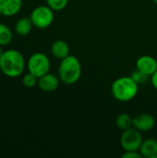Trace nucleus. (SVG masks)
<instances>
[{
  "mask_svg": "<svg viewBox=\"0 0 157 158\" xmlns=\"http://www.w3.org/2000/svg\"><path fill=\"white\" fill-rule=\"evenodd\" d=\"M26 67L24 56L16 49H7L0 56V71L8 78L19 77Z\"/></svg>",
  "mask_w": 157,
  "mask_h": 158,
  "instance_id": "f257e3e1",
  "label": "nucleus"
},
{
  "mask_svg": "<svg viewBox=\"0 0 157 158\" xmlns=\"http://www.w3.org/2000/svg\"><path fill=\"white\" fill-rule=\"evenodd\" d=\"M139 92V84L131 76H122L116 79L111 85V94L118 102H130L133 100Z\"/></svg>",
  "mask_w": 157,
  "mask_h": 158,
  "instance_id": "f03ea898",
  "label": "nucleus"
},
{
  "mask_svg": "<svg viewBox=\"0 0 157 158\" xmlns=\"http://www.w3.org/2000/svg\"><path fill=\"white\" fill-rule=\"evenodd\" d=\"M81 72L82 68L79 58L75 56L69 55L60 61L57 75L61 82L72 85L81 79Z\"/></svg>",
  "mask_w": 157,
  "mask_h": 158,
  "instance_id": "7ed1b4c3",
  "label": "nucleus"
},
{
  "mask_svg": "<svg viewBox=\"0 0 157 158\" xmlns=\"http://www.w3.org/2000/svg\"><path fill=\"white\" fill-rule=\"evenodd\" d=\"M51 68V62L49 57L42 53L36 52L31 55L27 61V69L28 72L33 74L38 79L44 74L48 73Z\"/></svg>",
  "mask_w": 157,
  "mask_h": 158,
  "instance_id": "20e7f679",
  "label": "nucleus"
},
{
  "mask_svg": "<svg viewBox=\"0 0 157 158\" xmlns=\"http://www.w3.org/2000/svg\"><path fill=\"white\" fill-rule=\"evenodd\" d=\"M54 10L46 6H38L32 9L30 15V19L33 26L37 29H46L52 25L55 19Z\"/></svg>",
  "mask_w": 157,
  "mask_h": 158,
  "instance_id": "39448f33",
  "label": "nucleus"
},
{
  "mask_svg": "<svg viewBox=\"0 0 157 158\" xmlns=\"http://www.w3.org/2000/svg\"><path fill=\"white\" fill-rule=\"evenodd\" d=\"M143 141V132L134 127L123 131L120 136V144L124 152L139 151Z\"/></svg>",
  "mask_w": 157,
  "mask_h": 158,
  "instance_id": "423d86ee",
  "label": "nucleus"
},
{
  "mask_svg": "<svg viewBox=\"0 0 157 158\" xmlns=\"http://www.w3.org/2000/svg\"><path fill=\"white\" fill-rule=\"evenodd\" d=\"M60 81H60L58 75L56 76L53 73L48 72L38 79L37 85H38L39 89L42 90L43 92L51 93V92L56 91L58 88Z\"/></svg>",
  "mask_w": 157,
  "mask_h": 158,
  "instance_id": "0eeeda50",
  "label": "nucleus"
},
{
  "mask_svg": "<svg viewBox=\"0 0 157 158\" xmlns=\"http://www.w3.org/2000/svg\"><path fill=\"white\" fill-rule=\"evenodd\" d=\"M136 69L151 77L157 70L156 58L149 55H143L137 59Z\"/></svg>",
  "mask_w": 157,
  "mask_h": 158,
  "instance_id": "6e6552de",
  "label": "nucleus"
},
{
  "mask_svg": "<svg viewBox=\"0 0 157 158\" xmlns=\"http://www.w3.org/2000/svg\"><path fill=\"white\" fill-rule=\"evenodd\" d=\"M132 126L142 132L149 131L155 126V118L148 113H143L132 118Z\"/></svg>",
  "mask_w": 157,
  "mask_h": 158,
  "instance_id": "1a4fd4ad",
  "label": "nucleus"
},
{
  "mask_svg": "<svg viewBox=\"0 0 157 158\" xmlns=\"http://www.w3.org/2000/svg\"><path fill=\"white\" fill-rule=\"evenodd\" d=\"M22 0H0V15L12 17L17 15L22 7Z\"/></svg>",
  "mask_w": 157,
  "mask_h": 158,
  "instance_id": "9d476101",
  "label": "nucleus"
},
{
  "mask_svg": "<svg viewBox=\"0 0 157 158\" xmlns=\"http://www.w3.org/2000/svg\"><path fill=\"white\" fill-rule=\"evenodd\" d=\"M70 48L68 44L64 40H56L51 45V54L54 57L62 60L69 56Z\"/></svg>",
  "mask_w": 157,
  "mask_h": 158,
  "instance_id": "9b49d317",
  "label": "nucleus"
},
{
  "mask_svg": "<svg viewBox=\"0 0 157 158\" xmlns=\"http://www.w3.org/2000/svg\"><path fill=\"white\" fill-rule=\"evenodd\" d=\"M140 154L144 158H157V139L143 140L139 149Z\"/></svg>",
  "mask_w": 157,
  "mask_h": 158,
  "instance_id": "f8f14e48",
  "label": "nucleus"
},
{
  "mask_svg": "<svg viewBox=\"0 0 157 158\" xmlns=\"http://www.w3.org/2000/svg\"><path fill=\"white\" fill-rule=\"evenodd\" d=\"M33 24L29 18L27 17H23L19 19H18V21L15 24V32L19 35V36H26L28 35L31 30H32Z\"/></svg>",
  "mask_w": 157,
  "mask_h": 158,
  "instance_id": "ddd939ff",
  "label": "nucleus"
},
{
  "mask_svg": "<svg viewBox=\"0 0 157 158\" xmlns=\"http://www.w3.org/2000/svg\"><path fill=\"white\" fill-rule=\"evenodd\" d=\"M13 32L11 29L5 23L0 22V45L6 46L12 42Z\"/></svg>",
  "mask_w": 157,
  "mask_h": 158,
  "instance_id": "4468645a",
  "label": "nucleus"
},
{
  "mask_svg": "<svg viewBox=\"0 0 157 158\" xmlns=\"http://www.w3.org/2000/svg\"><path fill=\"white\" fill-rule=\"evenodd\" d=\"M116 126L118 130L120 131H126L132 126V118L127 114V113H122L119 114L117 118H116Z\"/></svg>",
  "mask_w": 157,
  "mask_h": 158,
  "instance_id": "2eb2a0df",
  "label": "nucleus"
},
{
  "mask_svg": "<svg viewBox=\"0 0 157 158\" xmlns=\"http://www.w3.org/2000/svg\"><path fill=\"white\" fill-rule=\"evenodd\" d=\"M46 5L50 6L54 11H61L68 4V0H45Z\"/></svg>",
  "mask_w": 157,
  "mask_h": 158,
  "instance_id": "dca6fc26",
  "label": "nucleus"
},
{
  "mask_svg": "<svg viewBox=\"0 0 157 158\" xmlns=\"http://www.w3.org/2000/svg\"><path fill=\"white\" fill-rule=\"evenodd\" d=\"M131 78L139 84V85H143L145 83H147V81L150 80V76L144 74L143 72L138 70L137 69L131 73Z\"/></svg>",
  "mask_w": 157,
  "mask_h": 158,
  "instance_id": "f3484780",
  "label": "nucleus"
},
{
  "mask_svg": "<svg viewBox=\"0 0 157 158\" xmlns=\"http://www.w3.org/2000/svg\"><path fill=\"white\" fill-rule=\"evenodd\" d=\"M37 82H38V78L30 72L26 73L22 78V84L26 88H33L35 85H37Z\"/></svg>",
  "mask_w": 157,
  "mask_h": 158,
  "instance_id": "a211bd4d",
  "label": "nucleus"
},
{
  "mask_svg": "<svg viewBox=\"0 0 157 158\" xmlns=\"http://www.w3.org/2000/svg\"><path fill=\"white\" fill-rule=\"evenodd\" d=\"M142 155L139 151H125L122 155V158H142Z\"/></svg>",
  "mask_w": 157,
  "mask_h": 158,
  "instance_id": "6ab92c4d",
  "label": "nucleus"
},
{
  "mask_svg": "<svg viewBox=\"0 0 157 158\" xmlns=\"http://www.w3.org/2000/svg\"><path fill=\"white\" fill-rule=\"evenodd\" d=\"M150 81H151V83H152V85H153V87L157 90V70L150 77Z\"/></svg>",
  "mask_w": 157,
  "mask_h": 158,
  "instance_id": "aec40b11",
  "label": "nucleus"
},
{
  "mask_svg": "<svg viewBox=\"0 0 157 158\" xmlns=\"http://www.w3.org/2000/svg\"><path fill=\"white\" fill-rule=\"evenodd\" d=\"M3 52H4V50H3V46H2V45H0V56H1V55L3 54Z\"/></svg>",
  "mask_w": 157,
  "mask_h": 158,
  "instance_id": "412c9836",
  "label": "nucleus"
},
{
  "mask_svg": "<svg viewBox=\"0 0 157 158\" xmlns=\"http://www.w3.org/2000/svg\"><path fill=\"white\" fill-rule=\"evenodd\" d=\"M154 1V3L155 4V5H157V0H153Z\"/></svg>",
  "mask_w": 157,
  "mask_h": 158,
  "instance_id": "4be33fe9",
  "label": "nucleus"
}]
</instances>
